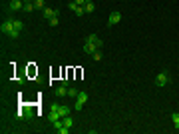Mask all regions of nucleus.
Segmentation results:
<instances>
[{
    "label": "nucleus",
    "mask_w": 179,
    "mask_h": 134,
    "mask_svg": "<svg viewBox=\"0 0 179 134\" xmlns=\"http://www.w3.org/2000/svg\"><path fill=\"white\" fill-rule=\"evenodd\" d=\"M88 98H90V96L86 94V92H78V98H76V102H74V110L80 112V110L84 108V104L88 102Z\"/></svg>",
    "instance_id": "2"
},
{
    "label": "nucleus",
    "mask_w": 179,
    "mask_h": 134,
    "mask_svg": "<svg viewBox=\"0 0 179 134\" xmlns=\"http://www.w3.org/2000/svg\"><path fill=\"white\" fill-rule=\"evenodd\" d=\"M76 14H78V16H84V14H86L84 6H78V8H76Z\"/></svg>",
    "instance_id": "21"
},
{
    "label": "nucleus",
    "mask_w": 179,
    "mask_h": 134,
    "mask_svg": "<svg viewBox=\"0 0 179 134\" xmlns=\"http://www.w3.org/2000/svg\"><path fill=\"white\" fill-rule=\"evenodd\" d=\"M24 2H34V0H24Z\"/></svg>",
    "instance_id": "24"
},
{
    "label": "nucleus",
    "mask_w": 179,
    "mask_h": 134,
    "mask_svg": "<svg viewBox=\"0 0 179 134\" xmlns=\"http://www.w3.org/2000/svg\"><path fill=\"white\" fill-rule=\"evenodd\" d=\"M24 8V0H10L8 2V10L10 12H18V10Z\"/></svg>",
    "instance_id": "5"
},
{
    "label": "nucleus",
    "mask_w": 179,
    "mask_h": 134,
    "mask_svg": "<svg viewBox=\"0 0 179 134\" xmlns=\"http://www.w3.org/2000/svg\"><path fill=\"white\" fill-rule=\"evenodd\" d=\"M48 24H50L52 28H54V26H58V24H60V18H58V16H54V18H50V20H48Z\"/></svg>",
    "instance_id": "18"
},
{
    "label": "nucleus",
    "mask_w": 179,
    "mask_h": 134,
    "mask_svg": "<svg viewBox=\"0 0 179 134\" xmlns=\"http://www.w3.org/2000/svg\"><path fill=\"white\" fill-rule=\"evenodd\" d=\"M12 28H14V18H6L2 24H0V30H2L6 36L12 34Z\"/></svg>",
    "instance_id": "4"
},
{
    "label": "nucleus",
    "mask_w": 179,
    "mask_h": 134,
    "mask_svg": "<svg viewBox=\"0 0 179 134\" xmlns=\"http://www.w3.org/2000/svg\"><path fill=\"white\" fill-rule=\"evenodd\" d=\"M34 8H36L34 2H24V8H22V10H24V12H32Z\"/></svg>",
    "instance_id": "17"
},
{
    "label": "nucleus",
    "mask_w": 179,
    "mask_h": 134,
    "mask_svg": "<svg viewBox=\"0 0 179 134\" xmlns=\"http://www.w3.org/2000/svg\"><path fill=\"white\" fill-rule=\"evenodd\" d=\"M68 8H70V10H72V12H76V8H78V4H76V2H74V0H72V2H70V4H68Z\"/></svg>",
    "instance_id": "22"
},
{
    "label": "nucleus",
    "mask_w": 179,
    "mask_h": 134,
    "mask_svg": "<svg viewBox=\"0 0 179 134\" xmlns=\"http://www.w3.org/2000/svg\"><path fill=\"white\" fill-rule=\"evenodd\" d=\"M34 6H36V10H44L46 2H44V0H34Z\"/></svg>",
    "instance_id": "16"
},
{
    "label": "nucleus",
    "mask_w": 179,
    "mask_h": 134,
    "mask_svg": "<svg viewBox=\"0 0 179 134\" xmlns=\"http://www.w3.org/2000/svg\"><path fill=\"white\" fill-rule=\"evenodd\" d=\"M42 14H44L46 20H50V18H54V16H58V10L56 8H44V10H42Z\"/></svg>",
    "instance_id": "10"
},
{
    "label": "nucleus",
    "mask_w": 179,
    "mask_h": 134,
    "mask_svg": "<svg viewBox=\"0 0 179 134\" xmlns=\"http://www.w3.org/2000/svg\"><path fill=\"white\" fill-rule=\"evenodd\" d=\"M78 92H80V90H78V88H74V86H70V88H68V98H78Z\"/></svg>",
    "instance_id": "15"
},
{
    "label": "nucleus",
    "mask_w": 179,
    "mask_h": 134,
    "mask_svg": "<svg viewBox=\"0 0 179 134\" xmlns=\"http://www.w3.org/2000/svg\"><path fill=\"white\" fill-rule=\"evenodd\" d=\"M58 112H60V118H64V116H68L72 110H70V106H66V104H60V110Z\"/></svg>",
    "instance_id": "11"
},
{
    "label": "nucleus",
    "mask_w": 179,
    "mask_h": 134,
    "mask_svg": "<svg viewBox=\"0 0 179 134\" xmlns=\"http://www.w3.org/2000/svg\"><path fill=\"white\" fill-rule=\"evenodd\" d=\"M84 10H86V14L94 12V10H96V4L92 2V0H86V4H84Z\"/></svg>",
    "instance_id": "12"
},
{
    "label": "nucleus",
    "mask_w": 179,
    "mask_h": 134,
    "mask_svg": "<svg viewBox=\"0 0 179 134\" xmlns=\"http://www.w3.org/2000/svg\"><path fill=\"white\" fill-rule=\"evenodd\" d=\"M74 2L78 4V6H84V4H86V0H74Z\"/></svg>",
    "instance_id": "23"
},
{
    "label": "nucleus",
    "mask_w": 179,
    "mask_h": 134,
    "mask_svg": "<svg viewBox=\"0 0 179 134\" xmlns=\"http://www.w3.org/2000/svg\"><path fill=\"white\" fill-rule=\"evenodd\" d=\"M68 88L70 86H66V84H60V86L54 90V94H56L58 98H64V96H68Z\"/></svg>",
    "instance_id": "7"
},
{
    "label": "nucleus",
    "mask_w": 179,
    "mask_h": 134,
    "mask_svg": "<svg viewBox=\"0 0 179 134\" xmlns=\"http://www.w3.org/2000/svg\"><path fill=\"white\" fill-rule=\"evenodd\" d=\"M22 30H24V22H22V20H16V18H14V28H12V34H10L8 38L16 40V38L20 36V32H22Z\"/></svg>",
    "instance_id": "3"
},
{
    "label": "nucleus",
    "mask_w": 179,
    "mask_h": 134,
    "mask_svg": "<svg viewBox=\"0 0 179 134\" xmlns=\"http://www.w3.org/2000/svg\"><path fill=\"white\" fill-rule=\"evenodd\" d=\"M56 132H58V134H68V132H70V128H66V126L62 124L60 128H56Z\"/></svg>",
    "instance_id": "19"
},
{
    "label": "nucleus",
    "mask_w": 179,
    "mask_h": 134,
    "mask_svg": "<svg viewBox=\"0 0 179 134\" xmlns=\"http://www.w3.org/2000/svg\"><path fill=\"white\" fill-rule=\"evenodd\" d=\"M122 22V12H112L110 14V18H107V26H116V24H119Z\"/></svg>",
    "instance_id": "6"
},
{
    "label": "nucleus",
    "mask_w": 179,
    "mask_h": 134,
    "mask_svg": "<svg viewBox=\"0 0 179 134\" xmlns=\"http://www.w3.org/2000/svg\"><path fill=\"white\" fill-rule=\"evenodd\" d=\"M92 56H94V60H102V56H104V54H102V50H96Z\"/></svg>",
    "instance_id": "20"
},
{
    "label": "nucleus",
    "mask_w": 179,
    "mask_h": 134,
    "mask_svg": "<svg viewBox=\"0 0 179 134\" xmlns=\"http://www.w3.org/2000/svg\"><path fill=\"white\" fill-rule=\"evenodd\" d=\"M171 84V76H169V72H157L155 74V86H159V88H165V86H169Z\"/></svg>",
    "instance_id": "1"
},
{
    "label": "nucleus",
    "mask_w": 179,
    "mask_h": 134,
    "mask_svg": "<svg viewBox=\"0 0 179 134\" xmlns=\"http://www.w3.org/2000/svg\"><path fill=\"white\" fill-rule=\"evenodd\" d=\"M86 40H88V42H94V44H96L97 48H102V46H104V42H102V38H100L97 34H88V38H86Z\"/></svg>",
    "instance_id": "9"
},
{
    "label": "nucleus",
    "mask_w": 179,
    "mask_h": 134,
    "mask_svg": "<svg viewBox=\"0 0 179 134\" xmlns=\"http://www.w3.org/2000/svg\"><path fill=\"white\" fill-rule=\"evenodd\" d=\"M62 122H64V126H66V128H72L74 126V118H72V116H64V118H62Z\"/></svg>",
    "instance_id": "13"
},
{
    "label": "nucleus",
    "mask_w": 179,
    "mask_h": 134,
    "mask_svg": "<svg viewBox=\"0 0 179 134\" xmlns=\"http://www.w3.org/2000/svg\"><path fill=\"white\" fill-rule=\"evenodd\" d=\"M171 122H173V128L179 130V112H171Z\"/></svg>",
    "instance_id": "14"
},
{
    "label": "nucleus",
    "mask_w": 179,
    "mask_h": 134,
    "mask_svg": "<svg viewBox=\"0 0 179 134\" xmlns=\"http://www.w3.org/2000/svg\"><path fill=\"white\" fill-rule=\"evenodd\" d=\"M96 50H102V48H97L94 42H88V40H86V44H84V52H86V54H94Z\"/></svg>",
    "instance_id": "8"
}]
</instances>
